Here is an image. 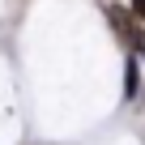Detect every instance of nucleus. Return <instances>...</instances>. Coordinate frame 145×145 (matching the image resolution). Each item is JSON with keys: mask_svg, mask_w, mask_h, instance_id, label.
<instances>
[{"mask_svg": "<svg viewBox=\"0 0 145 145\" xmlns=\"http://www.w3.org/2000/svg\"><path fill=\"white\" fill-rule=\"evenodd\" d=\"M137 90H141V86H137V60H128V68H124V94L137 98Z\"/></svg>", "mask_w": 145, "mask_h": 145, "instance_id": "1", "label": "nucleus"}, {"mask_svg": "<svg viewBox=\"0 0 145 145\" xmlns=\"http://www.w3.org/2000/svg\"><path fill=\"white\" fill-rule=\"evenodd\" d=\"M132 5H137V17H145V0H132Z\"/></svg>", "mask_w": 145, "mask_h": 145, "instance_id": "2", "label": "nucleus"}]
</instances>
